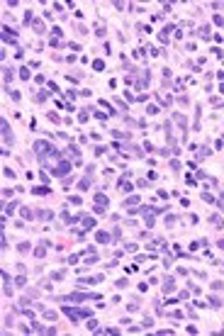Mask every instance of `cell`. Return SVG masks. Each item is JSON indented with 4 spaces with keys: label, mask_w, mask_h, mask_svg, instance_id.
Returning <instances> with one entry per match:
<instances>
[{
    "label": "cell",
    "mask_w": 224,
    "mask_h": 336,
    "mask_svg": "<svg viewBox=\"0 0 224 336\" xmlns=\"http://www.w3.org/2000/svg\"><path fill=\"white\" fill-rule=\"evenodd\" d=\"M51 173H54V175H66V173H71V161H61L59 166L51 168Z\"/></svg>",
    "instance_id": "6da1fadb"
},
{
    "label": "cell",
    "mask_w": 224,
    "mask_h": 336,
    "mask_svg": "<svg viewBox=\"0 0 224 336\" xmlns=\"http://www.w3.org/2000/svg\"><path fill=\"white\" fill-rule=\"evenodd\" d=\"M98 241H100V244H107V241H110V234H107V231H98Z\"/></svg>",
    "instance_id": "7a4b0ae2"
},
{
    "label": "cell",
    "mask_w": 224,
    "mask_h": 336,
    "mask_svg": "<svg viewBox=\"0 0 224 336\" xmlns=\"http://www.w3.org/2000/svg\"><path fill=\"white\" fill-rule=\"evenodd\" d=\"M83 227H85V229H93V227H95V219H93V217H83Z\"/></svg>",
    "instance_id": "3957f363"
},
{
    "label": "cell",
    "mask_w": 224,
    "mask_h": 336,
    "mask_svg": "<svg viewBox=\"0 0 224 336\" xmlns=\"http://www.w3.org/2000/svg\"><path fill=\"white\" fill-rule=\"evenodd\" d=\"M34 195H49V188H44V185H39V188H34L32 190Z\"/></svg>",
    "instance_id": "277c9868"
},
{
    "label": "cell",
    "mask_w": 224,
    "mask_h": 336,
    "mask_svg": "<svg viewBox=\"0 0 224 336\" xmlns=\"http://www.w3.org/2000/svg\"><path fill=\"white\" fill-rule=\"evenodd\" d=\"M119 188H122V190H127V193H129V190H132V185L127 183V178H119Z\"/></svg>",
    "instance_id": "5b68a950"
},
{
    "label": "cell",
    "mask_w": 224,
    "mask_h": 336,
    "mask_svg": "<svg viewBox=\"0 0 224 336\" xmlns=\"http://www.w3.org/2000/svg\"><path fill=\"white\" fill-rule=\"evenodd\" d=\"M173 287H175V285H173V280L168 278V280H166V285H163V292H173Z\"/></svg>",
    "instance_id": "8992f818"
},
{
    "label": "cell",
    "mask_w": 224,
    "mask_h": 336,
    "mask_svg": "<svg viewBox=\"0 0 224 336\" xmlns=\"http://www.w3.org/2000/svg\"><path fill=\"white\" fill-rule=\"evenodd\" d=\"M78 185H80V190H88V188H90V180H88V178H83Z\"/></svg>",
    "instance_id": "52a82bcc"
},
{
    "label": "cell",
    "mask_w": 224,
    "mask_h": 336,
    "mask_svg": "<svg viewBox=\"0 0 224 336\" xmlns=\"http://www.w3.org/2000/svg\"><path fill=\"white\" fill-rule=\"evenodd\" d=\"M34 29H37V32H44V22H42V20H34Z\"/></svg>",
    "instance_id": "ba28073f"
},
{
    "label": "cell",
    "mask_w": 224,
    "mask_h": 336,
    "mask_svg": "<svg viewBox=\"0 0 224 336\" xmlns=\"http://www.w3.org/2000/svg\"><path fill=\"white\" fill-rule=\"evenodd\" d=\"M39 217H42V219H51L54 214H51V212H49V210H42V212H39Z\"/></svg>",
    "instance_id": "9c48e42d"
},
{
    "label": "cell",
    "mask_w": 224,
    "mask_h": 336,
    "mask_svg": "<svg viewBox=\"0 0 224 336\" xmlns=\"http://www.w3.org/2000/svg\"><path fill=\"white\" fill-rule=\"evenodd\" d=\"M15 207H17V205H15V202H10L8 207H5V214H12V212H15Z\"/></svg>",
    "instance_id": "30bf717a"
},
{
    "label": "cell",
    "mask_w": 224,
    "mask_h": 336,
    "mask_svg": "<svg viewBox=\"0 0 224 336\" xmlns=\"http://www.w3.org/2000/svg\"><path fill=\"white\" fill-rule=\"evenodd\" d=\"M205 156H209V149L202 146V149H200V159H205Z\"/></svg>",
    "instance_id": "8fae6325"
},
{
    "label": "cell",
    "mask_w": 224,
    "mask_h": 336,
    "mask_svg": "<svg viewBox=\"0 0 224 336\" xmlns=\"http://www.w3.org/2000/svg\"><path fill=\"white\" fill-rule=\"evenodd\" d=\"M95 200H98V205H105V202H107V197H105V195H103V193H100V195H98V197H95Z\"/></svg>",
    "instance_id": "7c38bea8"
},
{
    "label": "cell",
    "mask_w": 224,
    "mask_h": 336,
    "mask_svg": "<svg viewBox=\"0 0 224 336\" xmlns=\"http://www.w3.org/2000/svg\"><path fill=\"white\" fill-rule=\"evenodd\" d=\"M219 249H224V239H222V241H219Z\"/></svg>",
    "instance_id": "4fadbf2b"
}]
</instances>
